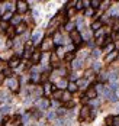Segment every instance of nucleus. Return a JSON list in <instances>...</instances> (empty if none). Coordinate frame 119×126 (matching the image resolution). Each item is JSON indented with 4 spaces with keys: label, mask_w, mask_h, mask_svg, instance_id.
<instances>
[{
    "label": "nucleus",
    "mask_w": 119,
    "mask_h": 126,
    "mask_svg": "<svg viewBox=\"0 0 119 126\" xmlns=\"http://www.w3.org/2000/svg\"><path fill=\"white\" fill-rule=\"evenodd\" d=\"M52 44H54V41L51 38H45L41 44V52H48L52 48Z\"/></svg>",
    "instance_id": "1"
},
{
    "label": "nucleus",
    "mask_w": 119,
    "mask_h": 126,
    "mask_svg": "<svg viewBox=\"0 0 119 126\" xmlns=\"http://www.w3.org/2000/svg\"><path fill=\"white\" fill-rule=\"evenodd\" d=\"M70 39H71L76 45H80V44H81V41H83V36L80 35V32H79V30H73V32L70 33Z\"/></svg>",
    "instance_id": "2"
},
{
    "label": "nucleus",
    "mask_w": 119,
    "mask_h": 126,
    "mask_svg": "<svg viewBox=\"0 0 119 126\" xmlns=\"http://www.w3.org/2000/svg\"><path fill=\"white\" fill-rule=\"evenodd\" d=\"M7 87H9L12 91H17V90H19V81H17L15 77H12V78L7 80Z\"/></svg>",
    "instance_id": "3"
},
{
    "label": "nucleus",
    "mask_w": 119,
    "mask_h": 126,
    "mask_svg": "<svg viewBox=\"0 0 119 126\" xmlns=\"http://www.w3.org/2000/svg\"><path fill=\"white\" fill-rule=\"evenodd\" d=\"M16 9H17L19 13H25V12H28V3L23 1V0H17L16 1Z\"/></svg>",
    "instance_id": "4"
},
{
    "label": "nucleus",
    "mask_w": 119,
    "mask_h": 126,
    "mask_svg": "<svg viewBox=\"0 0 119 126\" xmlns=\"http://www.w3.org/2000/svg\"><path fill=\"white\" fill-rule=\"evenodd\" d=\"M90 113H92V109H90L89 106H83V107H81V110H80V119H81V120L87 119Z\"/></svg>",
    "instance_id": "5"
},
{
    "label": "nucleus",
    "mask_w": 119,
    "mask_h": 126,
    "mask_svg": "<svg viewBox=\"0 0 119 126\" xmlns=\"http://www.w3.org/2000/svg\"><path fill=\"white\" fill-rule=\"evenodd\" d=\"M41 59H42V52H41V51H35V52L32 54V57H31V62H32V64H38Z\"/></svg>",
    "instance_id": "6"
},
{
    "label": "nucleus",
    "mask_w": 119,
    "mask_h": 126,
    "mask_svg": "<svg viewBox=\"0 0 119 126\" xmlns=\"http://www.w3.org/2000/svg\"><path fill=\"white\" fill-rule=\"evenodd\" d=\"M41 38H42V32L41 30L33 32V35H32V45H38L41 42Z\"/></svg>",
    "instance_id": "7"
},
{
    "label": "nucleus",
    "mask_w": 119,
    "mask_h": 126,
    "mask_svg": "<svg viewBox=\"0 0 119 126\" xmlns=\"http://www.w3.org/2000/svg\"><path fill=\"white\" fill-rule=\"evenodd\" d=\"M86 97H87L89 100H95V99L97 97V91H96V89H95V87H90V89L86 91Z\"/></svg>",
    "instance_id": "8"
},
{
    "label": "nucleus",
    "mask_w": 119,
    "mask_h": 126,
    "mask_svg": "<svg viewBox=\"0 0 119 126\" xmlns=\"http://www.w3.org/2000/svg\"><path fill=\"white\" fill-rule=\"evenodd\" d=\"M49 102L47 100V99H39L38 100V107H39V110H47L48 107H49Z\"/></svg>",
    "instance_id": "9"
},
{
    "label": "nucleus",
    "mask_w": 119,
    "mask_h": 126,
    "mask_svg": "<svg viewBox=\"0 0 119 126\" xmlns=\"http://www.w3.org/2000/svg\"><path fill=\"white\" fill-rule=\"evenodd\" d=\"M83 67V59L81 58H77V59H74L73 62H71V68L73 70H79V68H81Z\"/></svg>",
    "instance_id": "10"
},
{
    "label": "nucleus",
    "mask_w": 119,
    "mask_h": 126,
    "mask_svg": "<svg viewBox=\"0 0 119 126\" xmlns=\"http://www.w3.org/2000/svg\"><path fill=\"white\" fill-rule=\"evenodd\" d=\"M57 87H58V90H64V89H67V87H68L67 80H65V78H60L58 83H57Z\"/></svg>",
    "instance_id": "11"
},
{
    "label": "nucleus",
    "mask_w": 119,
    "mask_h": 126,
    "mask_svg": "<svg viewBox=\"0 0 119 126\" xmlns=\"http://www.w3.org/2000/svg\"><path fill=\"white\" fill-rule=\"evenodd\" d=\"M55 90H57V87H54L52 84H49V83H45V84H44V93H45V94H48V93H51V91L54 93Z\"/></svg>",
    "instance_id": "12"
},
{
    "label": "nucleus",
    "mask_w": 119,
    "mask_h": 126,
    "mask_svg": "<svg viewBox=\"0 0 119 126\" xmlns=\"http://www.w3.org/2000/svg\"><path fill=\"white\" fill-rule=\"evenodd\" d=\"M79 90V87H77V83H74V81H70L68 83V87H67V91L68 93H76Z\"/></svg>",
    "instance_id": "13"
},
{
    "label": "nucleus",
    "mask_w": 119,
    "mask_h": 126,
    "mask_svg": "<svg viewBox=\"0 0 119 126\" xmlns=\"http://www.w3.org/2000/svg\"><path fill=\"white\" fill-rule=\"evenodd\" d=\"M26 29H28V25L22 22V23H20L19 26H16V33H17V35H22V33H23V32H25Z\"/></svg>",
    "instance_id": "14"
},
{
    "label": "nucleus",
    "mask_w": 119,
    "mask_h": 126,
    "mask_svg": "<svg viewBox=\"0 0 119 126\" xmlns=\"http://www.w3.org/2000/svg\"><path fill=\"white\" fill-rule=\"evenodd\" d=\"M87 80L86 78H80V80H77V87L79 89H87L89 90V87H87Z\"/></svg>",
    "instance_id": "15"
},
{
    "label": "nucleus",
    "mask_w": 119,
    "mask_h": 126,
    "mask_svg": "<svg viewBox=\"0 0 119 126\" xmlns=\"http://www.w3.org/2000/svg\"><path fill=\"white\" fill-rule=\"evenodd\" d=\"M10 22H12V25H15V26H19V25L22 23V17H20L19 15H15V16L12 17V20H10Z\"/></svg>",
    "instance_id": "16"
},
{
    "label": "nucleus",
    "mask_w": 119,
    "mask_h": 126,
    "mask_svg": "<svg viewBox=\"0 0 119 126\" xmlns=\"http://www.w3.org/2000/svg\"><path fill=\"white\" fill-rule=\"evenodd\" d=\"M17 65H19V58H17V57H16V58H12V59L9 61V68L13 70V68H16Z\"/></svg>",
    "instance_id": "17"
},
{
    "label": "nucleus",
    "mask_w": 119,
    "mask_h": 126,
    "mask_svg": "<svg viewBox=\"0 0 119 126\" xmlns=\"http://www.w3.org/2000/svg\"><path fill=\"white\" fill-rule=\"evenodd\" d=\"M63 94H64L63 90H55V91L52 93V97H54L55 100H61V99H63Z\"/></svg>",
    "instance_id": "18"
},
{
    "label": "nucleus",
    "mask_w": 119,
    "mask_h": 126,
    "mask_svg": "<svg viewBox=\"0 0 119 126\" xmlns=\"http://www.w3.org/2000/svg\"><path fill=\"white\" fill-rule=\"evenodd\" d=\"M116 57H118V52H116V51H113V52L108 54V55H106V62H111V61H113Z\"/></svg>",
    "instance_id": "19"
},
{
    "label": "nucleus",
    "mask_w": 119,
    "mask_h": 126,
    "mask_svg": "<svg viewBox=\"0 0 119 126\" xmlns=\"http://www.w3.org/2000/svg\"><path fill=\"white\" fill-rule=\"evenodd\" d=\"M31 81H32V83H38V81H41V75H39V73H32V74H31Z\"/></svg>",
    "instance_id": "20"
},
{
    "label": "nucleus",
    "mask_w": 119,
    "mask_h": 126,
    "mask_svg": "<svg viewBox=\"0 0 119 126\" xmlns=\"http://www.w3.org/2000/svg\"><path fill=\"white\" fill-rule=\"evenodd\" d=\"M12 17H13L12 12H7V13H4L1 16V22H9V20H12Z\"/></svg>",
    "instance_id": "21"
},
{
    "label": "nucleus",
    "mask_w": 119,
    "mask_h": 126,
    "mask_svg": "<svg viewBox=\"0 0 119 126\" xmlns=\"http://www.w3.org/2000/svg\"><path fill=\"white\" fill-rule=\"evenodd\" d=\"M74 28H76V23H74V22H67V23H65V29H67L70 33L74 30Z\"/></svg>",
    "instance_id": "22"
},
{
    "label": "nucleus",
    "mask_w": 119,
    "mask_h": 126,
    "mask_svg": "<svg viewBox=\"0 0 119 126\" xmlns=\"http://www.w3.org/2000/svg\"><path fill=\"white\" fill-rule=\"evenodd\" d=\"M103 51H105L106 54H111V52H113V51H115V45H113V44H108V45L105 46V49H103Z\"/></svg>",
    "instance_id": "23"
},
{
    "label": "nucleus",
    "mask_w": 119,
    "mask_h": 126,
    "mask_svg": "<svg viewBox=\"0 0 119 126\" xmlns=\"http://www.w3.org/2000/svg\"><path fill=\"white\" fill-rule=\"evenodd\" d=\"M100 0H90V7L92 9H97V7H100Z\"/></svg>",
    "instance_id": "24"
},
{
    "label": "nucleus",
    "mask_w": 119,
    "mask_h": 126,
    "mask_svg": "<svg viewBox=\"0 0 119 126\" xmlns=\"http://www.w3.org/2000/svg\"><path fill=\"white\" fill-rule=\"evenodd\" d=\"M83 25H84V19H83V17H79V19H77V22H76L77 29H79V30H81V29H83Z\"/></svg>",
    "instance_id": "25"
},
{
    "label": "nucleus",
    "mask_w": 119,
    "mask_h": 126,
    "mask_svg": "<svg viewBox=\"0 0 119 126\" xmlns=\"http://www.w3.org/2000/svg\"><path fill=\"white\" fill-rule=\"evenodd\" d=\"M54 44H57V45H61V44H63V36H61L60 33H55V36H54Z\"/></svg>",
    "instance_id": "26"
},
{
    "label": "nucleus",
    "mask_w": 119,
    "mask_h": 126,
    "mask_svg": "<svg viewBox=\"0 0 119 126\" xmlns=\"http://www.w3.org/2000/svg\"><path fill=\"white\" fill-rule=\"evenodd\" d=\"M100 28H102V20H96V22H93V23H92V29L99 30Z\"/></svg>",
    "instance_id": "27"
},
{
    "label": "nucleus",
    "mask_w": 119,
    "mask_h": 126,
    "mask_svg": "<svg viewBox=\"0 0 119 126\" xmlns=\"http://www.w3.org/2000/svg\"><path fill=\"white\" fill-rule=\"evenodd\" d=\"M64 58H65V61H68V62H70V61L73 62V61L76 59V58H74V52H67Z\"/></svg>",
    "instance_id": "28"
},
{
    "label": "nucleus",
    "mask_w": 119,
    "mask_h": 126,
    "mask_svg": "<svg viewBox=\"0 0 119 126\" xmlns=\"http://www.w3.org/2000/svg\"><path fill=\"white\" fill-rule=\"evenodd\" d=\"M4 13H7V3H0V15L3 16Z\"/></svg>",
    "instance_id": "29"
},
{
    "label": "nucleus",
    "mask_w": 119,
    "mask_h": 126,
    "mask_svg": "<svg viewBox=\"0 0 119 126\" xmlns=\"http://www.w3.org/2000/svg\"><path fill=\"white\" fill-rule=\"evenodd\" d=\"M57 57H58V58H64V57H65V52H64V49H63L61 46L57 48Z\"/></svg>",
    "instance_id": "30"
},
{
    "label": "nucleus",
    "mask_w": 119,
    "mask_h": 126,
    "mask_svg": "<svg viewBox=\"0 0 119 126\" xmlns=\"http://www.w3.org/2000/svg\"><path fill=\"white\" fill-rule=\"evenodd\" d=\"M51 62H52L54 67H58V57H57V54H52L51 55Z\"/></svg>",
    "instance_id": "31"
},
{
    "label": "nucleus",
    "mask_w": 119,
    "mask_h": 126,
    "mask_svg": "<svg viewBox=\"0 0 119 126\" xmlns=\"http://www.w3.org/2000/svg\"><path fill=\"white\" fill-rule=\"evenodd\" d=\"M70 97H71V93H68V91H64V94H63V99H61V100L68 103V102H70Z\"/></svg>",
    "instance_id": "32"
},
{
    "label": "nucleus",
    "mask_w": 119,
    "mask_h": 126,
    "mask_svg": "<svg viewBox=\"0 0 119 126\" xmlns=\"http://www.w3.org/2000/svg\"><path fill=\"white\" fill-rule=\"evenodd\" d=\"M6 33H7V36H10V38H12V36L16 33V29H15V28H9V29L6 30Z\"/></svg>",
    "instance_id": "33"
},
{
    "label": "nucleus",
    "mask_w": 119,
    "mask_h": 126,
    "mask_svg": "<svg viewBox=\"0 0 119 126\" xmlns=\"http://www.w3.org/2000/svg\"><path fill=\"white\" fill-rule=\"evenodd\" d=\"M35 94H36L38 97H41V96L44 94V89H42V87H36V89H35Z\"/></svg>",
    "instance_id": "34"
},
{
    "label": "nucleus",
    "mask_w": 119,
    "mask_h": 126,
    "mask_svg": "<svg viewBox=\"0 0 119 126\" xmlns=\"http://www.w3.org/2000/svg\"><path fill=\"white\" fill-rule=\"evenodd\" d=\"M9 110H10V106H1V110H0V113L1 115H6V113H9Z\"/></svg>",
    "instance_id": "35"
},
{
    "label": "nucleus",
    "mask_w": 119,
    "mask_h": 126,
    "mask_svg": "<svg viewBox=\"0 0 119 126\" xmlns=\"http://www.w3.org/2000/svg\"><path fill=\"white\" fill-rule=\"evenodd\" d=\"M93 15H95V10H93L92 7L86 9V12H84V16H93Z\"/></svg>",
    "instance_id": "36"
},
{
    "label": "nucleus",
    "mask_w": 119,
    "mask_h": 126,
    "mask_svg": "<svg viewBox=\"0 0 119 126\" xmlns=\"http://www.w3.org/2000/svg\"><path fill=\"white\" fill-rule=\"evenodd\" d=\"M3 74H4L6 77L12 78V68H6V70H3Z\"/></svg>",
    "instance_id": "37"
},
{
    "label": "nucleus",
    "mask_w": 119,
    "mask_h": 126,
    "mask_svg": "<svg viewBox=\"0 0 119 126\" xmlns=\"http://www.w3.org/2000/svg\"><path fill=\"white\" fill-rule=\"evenodd\" d=\"M84 6H83V1L81 0H79V1H76V10H81Z\"/></svg>",
    "instance_id": "38"
},
{
    "label": "nucleus",
    "mask_w": 119,
    "mask_h": 126,
    "mask_svg": "<svg viewBox=\"0 0 119 126\" xmlns=\"http://www.w3.org/2000/svg\"><path fill=\"white\" fill-rule=\"evenodd\" d=\"M109 4H111V1H103V3L100 4V9H102V10H106V9L109 7Z\"/></svg>",
    "instance_id": "39"
},
{
    "label": "nucleus",
    "mask_w": 119,
    "mask_h": 126,
    "mask_svg": "<svg viewBox=\"0 0 119 126\" xmlns=\"http://www.w3.org/2000/svg\"><path fill=\"white\" fill-rule=\"evenodd\" d=\"M100 68H102L100 62H95V64H93V68H92V70H93V71H99Z\"/></svg>",
    "instance_id": "40"
},
{
    "label": "nucleus",
    "mask_w": 119,
    "mask_h": 126,
    "mask_svg": "<svg viewBox=\"0 0 119 126\" xmlns=\"http://www.w3.org/2000/svg\"><path fill=\"white\" fill-rule=\"evenodd\" d=\"M0 29H1V30H7V29H9L7 22H1V23H0Z\"/></svg>",
    "instance_id": "41"
},
{
    "label": "nucleus",
    "mask_w": 119,
    "mask_h": 126,
    "mask_svg": "<svg viewBox=\"0 0 119 126\" xmlns=\"http://www.w3.org/2000/svg\"><path fill=\"white\" fill-rule=\"evenodd\" d=\"M55 118H57V113H55V112H49V113H48V119H49V120H54Z\"/></svg>",
    "instance_id": "42"
},
{
    "label": "nucleus",
    "mask_w": 119,
    "mask_h": 126,
    "mask_svg": "<svg viewBox=\"0 0 119 126\" xmlns=\"http://www.w3.org/2000/svg\"><path fill=\"white\" fill-rule=\"evenodd\" d=\"M3 100H10V97H7L6 93H0V102H3Z\"/></svg>",
    "instance_id": "43"
},
{
    "label": "nucleus",
    "mask_w": 119,
    "mask_h": 126,
    "mask_svg": "<svg viewBox=\"0 0 119 126\" xmlns=\"http://www.w3.org/2000/svg\"><path fill=\"white\" fill-rule=\"evenodd\" d=\"M95 35H96V38H97V39H99V38H102V35H103V29L96 30V33H95Z\"/></svg>",
    "instance_id": "44"
},
{
    "label": "nucleus",
    "mask_w": 119,
    "mask_h": 126,
    "mask_svg": "<svg viewBox=\"0 0 119 126\" xmlns=\"http://www.w3.org/2000/svg\"><path fill=\"white\" fill-rule=\"evenodd\" d=\"M106 78H109L106 73H102V74H99V80H102V81H103V80H106Z\"/></svg>",
    "instance_id": "45"
},
{
    "label": "nucleus",
    "mask_w": 119,
    "mask_h": 126,
    "mask_svg": "<svg viewBox=\"0 0 119 126\" xmlns=\"http://www.w3.org/2000/svg\"><path fill=\"white\" fill-rule=\"evenodd\" d=\"M74 12H76V9H70V10L67 12V17H71V16L74 15Z\"/></svg>",
    "instance_id": "46"
},
{
    "label": "nucleus",
    "mask_w": 119,
    "mask_h": 126,
    "mask_svg": "<svg viewBox=\"0 0 119 126\" xmlns=\"http://www.w3.org/2000/svg\"><path fill=\"white\" fill-rule=\"evenodd\" d=\"M83 36H84V39H87V41H89V39H90V36H92V33H90V32H89V30H86V32H84V35H83Z\"/></svg>",
    "instance_id": "47"
},
{
    "label": "nucleus",
    "mask_w": 119,
    "mask_h": 126,
    "mask_svg": "<svg viewBox=\"0 0 119 126\" xmlns=\"http://www.w3.org/2000/svg\"><path fill=\"white\" fill-rule=\"evenodd\" d=\"M113 125L119 126V116H113Z\"/></svg>",
    "instance_id": "48"
},
{
    "label": "nucleus",
    "mask_w": 119,
    "mask_h": 126,
    "mask_svg": "<svg viewBox=\"0 0 119 126\" xmlns=\"http://www.w3.org/2000/svg\"><path fill=\"white\" fill-rule=\"evenodd\" d=\"M83 6L89 9V7H90V0H83Z\"/></svg>",
    "instance_id": "49"
},
{
    "label": "nucleus",
    "mask_w": 119,
    "mask_h": 126,
    "mask_svg": "<svg viewBox=\"0 0 119 126\" xmlns=\"http://www.w3.org/2000/svg\"><path fill=\"white\" fill-rule=\"evenodd\" d=\"M92 55H93V57H99V55H100V51H99V49H93Z\"/></svg>",
    "instance_id": "50"
},
{
    "label": "nucleus",
    "mask_w": 119,
    "mask_h": 126,
    "mask_svg": "<svg viewBox=\"0 0 119 126\" xmlns=\"http://www.w3.org/2000/svg\"><path fill=\"white\" fill-rule=\"evenodd\" d=\"M106 123H108V125L113 123V118H111V116H109V118H106Z\"/></svg>",
    "instance_id": "51"
},
{
    "label": "nucleus",
    "mask_w": 119,
    "mask_h": 126,
    "mask_svg": "<svg viewBox=\"0 0 119 126\" xmlns=\"http://www.w3.org/2000/svg\"><path fill=\"white\" fill-rule=\"evenodd\" d=\"M22 120H23V123H26V122H28V120H29V115H28V113H26V115H25V116H23V119H22Z\"/></svg>",
    "instance_id": "52"
},
{
    "label": "nucleus",
    "mask_w": 119,
    "mask_h": 126,
    "mask_svg": "<svg viewBox=\"0 0 119 126\" xmlns=\"http://www.w3.org/2000/svg\"><path fill=\"white\" fill-rule=\"evenodd\" d=\"M4 77H6V75H4L3 73H0V84H1L3 81H4Z\"/></svg>",
    "instance_id": "53"
},
{
    "label": "nucleus",
    "mask_w": 119,
    "mask_h": 126,
    "mask_svg": "<svg viewBox=\"0 0 119 126\" xmlns=\"http://www.w3.org/2000/svg\"><path fill=\"white\" fill-rule=\"evenodd\" d=\"M6 46H7V48L13 46V42H12V41H7V42H6Z\"/></svg>",
    "instance_id": "54"
},
{
    "label": "nucleus",
    "mask_w": 119,
    "mask_h": 126,
    "mask_svg": "<svg viewBox=\"0 0 119 126\" xmlns=\"http://www.w3.org/2000/svg\"><path fill=\"white\" fill-rule=\"evenodd\" d=\"M73 106H74V103H73V102H68V103L65 104V107H73Z\"/></svg>",
    "instance_id": "55"
},
{
    "label": "nucleus",
    "mask_w": 119,
    "mask_h": 126,
    "mask_svg": "<svg viewBox=\"0 0 119 126\" xmlns=\"http://www.w3.org/2000/svg\"><path fill=\"white\" fill-rule=\"evenodd\" d=\"M70 78H71V81H74V80H76V78H77V75H76V74H73V75H71V77H70Z\"/></svg>",
    "instance_id": "56"
},
{
    "label": "nucleus",
    "mask_w": 119,
    "mask_h": 126,
    "mask_svg": "<svg viewBox=\"0 0 119 126\" xmlns=\"http://www.w3.org/2000/svg\"><path fill=\"white\" fill-rule=\"evenodd\" d=\"M116 96H118V97H119V89H118V90H116Z\"/></svg>",
    "instance_id": "57"
},
{
    "label": "nucleus",
    "mask_w": 119,
    "mask_h": 126,
    "mask_svg": "<svg viewBox=\"0 0 119 126\" xmlns=\"http://www.w3.org/2000/svg\"><path fill=\"white\" fill-rule=\"evenodd\" d=\"M0 122H1V115H0Z\"/></svg>",
    "instance_id": "58"
},
{
    "label": "nucleus",
    "mask_w": 119,
    "mask_h": 126,
    "mask_svg": "<svg viewBox=\"0 0 119 126\" xmlns=\"http://www.w3.org/2000/svg\"><path fill=\"white\" fill-rule=\"evenodd\" d=\"M118 36H119V32H118Z\"/></svg>",
    "instance_id": "59"
},
{
    "label": "nucleus",
    "mask_w": 119,
    "mask_h": 126,
    "mask_svg": "<svg viewBox=\"0 0 119 126\" xmlns=\"http://www.w3.org/2000/svg\"><path fill=\"white\" fill-rule=\"evenodd\" d=\"M118 58H119V54H118Z\"/></svg>",
    "instance_id": "60"
},
{
    "label": "nucleus",
    "mask_w": 119,
    "mask_h": 126,
    "mask_svg": "<svg viewBox=\"0 0 119 126\" xmlns=\"http://www.w3.org/2000/svg\"><path fill=\"white\" fill-rule=\"evenodd\" d=\"M19 126H22V125H19Z\"/></svg>",
    "instance_id": "61"
}]
</instances>
